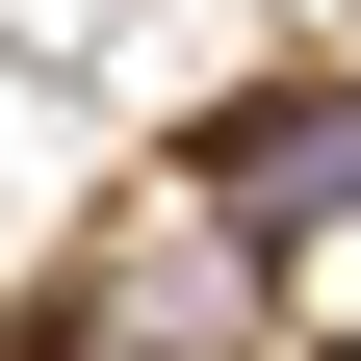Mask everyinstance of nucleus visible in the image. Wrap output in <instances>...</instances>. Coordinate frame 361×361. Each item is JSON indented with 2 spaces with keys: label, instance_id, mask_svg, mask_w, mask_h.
<instances>
[{
  "label": "nucleus",
  "instance_id": "f03ea898",
  "mask_svg": "<svg viewBox=\"0 0 361 361\" xmlns=\"http://www.w3.org/2000/svg\"><path fill=\"white\" fill-rule=\"evenodd\" d=\"M104 310H129V336H258V233H207V207H155Z\"/></svg>",
  "mask_w": 361,
  "mask_h": 361
},
{
  "label": "nucleus",
  "instance_id": "f257e3e1",
  "mask_svg": "<svg viewBox=\"0 0 361 361\" xmlns=\"http://www.w3.org/2000/svg\"><path fill=\"white\" fill-rule=\"evenodd\" d=\"M180 207H207V233H336V207H361V78H284V104H233L207 155H180Z\"/></svg>",
  "mask_w": 361,
  "mask_h": 361
}]
</instances>
